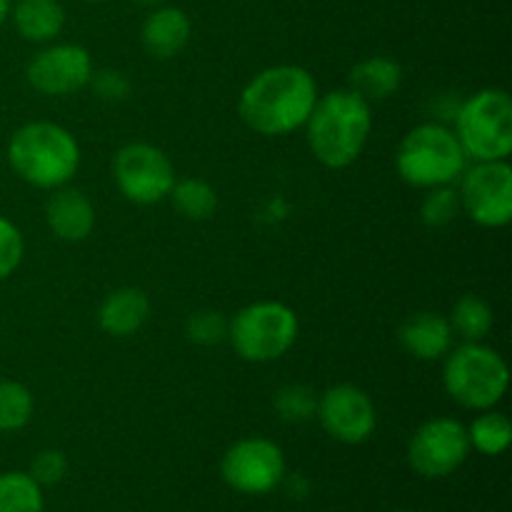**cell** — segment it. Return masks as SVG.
<instances>
[{
    "instance_id": "14",
    "label": "cell",
    "mask_w": 512,
    "mask_h": 512,
    "mask_svg": "<svg viewBox=\"0 0 512 512\" xmlns=\"http://www.w3.org/2000/svg\"><path fill=\"white\" fill-rule=\"evenodd\" d=\"M45 220L50 233L65 243H80L95 228V208L78 188H55L45 203Z\"/></svg>"
},
{
    "instance_id": "22",
    "label": "cell",
    "mask_w": 512,
    "mask_h": 512,
    "mask_svg": "<svg viewBox=\"0 0 512 512\" xmlns=\"http://www.w3.org/2000/svg\"><path fill=\"white\" fill-rule=\"evenodd\" d=\"M168 198H173L175 210L188 220H208L218 210V193L203 178L175 180Z\"/></svg>"
},
{
    "instance_id": "5",
    "label": "cell",
    "mask_w": 512,
    "mask_h": 512,
    "mask_svg": "<svg viewBox=\"0 0 512 512\" xmlns=\"http://www.w3.org/2000/svg\"><path fill=\"white\" fill-rule=\"evenodd\" d=\"M510 370L498 350L465 343L445 355V393L468 410H490L508 393Z\"/></svg>"
},
{
    "instance_id": "18",
    "label": "cell",
    "mask_w": 512,
    "mask_h": 512,
    "mask_svg": "<svg viewBox=\"0 0 512 512\" xmlns=\"http://www.w3.org/2000/svg\"><path fill=\"white\" fill-rule=\"evenodd\" d=\"M403 83V68L398 60L388 55H370L353 65L348 75V90L365 100V103H380V100L393 98Z\"/></svg>"
},
{
    "instance_id": "32",
    "label": "cell",
    "mask_w": 512,
    "mask_h": 512,
    "mask_svg": "<svg viewBox=\"0 0 512 512\" xmlns=\"http://www.w3.org/2000/svg\"><path fill=\"white\" fill-rule=\"evenodd\" d=\"M135 3H140V5H160V3H163V0H135Z\"/></svg>"
},
{
    "instance_id": "19",
    "label": "cell",
    "mask_w": 512,
    "mask_h": 512,
    "mask_svg": "<svg viewBox=\"0 0 512 512\" xmlns=\"http://www.w3.org/2000/svg\"><path fill=\"white\" fill-rule=\"evenodd\" d=\"M10 13L18 35L28 43H50L65 25V10L58 0H15Z\"/></svg>"
},
{
    "instance_id": "34",
    "label": "cell",
    "mask_w": 512,
    "mask_h": 512,
    "mask_svg": "<svg viewBox=\"0 0 512 512\" xmlns=\"http://www.w3.org/2000/svg\"><path fill=\"white\" fill-rule=\"evenodd\" d=\"M390 512H410V510H390Z\"/></svg>"
},
{
    "instance_id": "2",
    "label": "cell",
    "mask_w": 512,
    "mask_h": 512,
    "mask_svg": "<svg viewBox=\"0 0 512 512\" xmlns=\"http://www.w3.org/2000/svg\"><path fill=\"white\" fill-rule=\"evenodd\" d=\"M310 153L325 168H348L365 150L373 130V110L353 90H333L320 95L308 123Z\"/></svg>"
},
{
    "instance_id": "21",
    "label": "cell",
    "mask_w": 512,
    "mask_h": 512,
    "mask_svg": "<svg viewBox=\"0 0 512 512\" xmlns=\"http://www.w3.org/2000/svg\"><path fill=\"white\" fill-rule=\"evenodd\" d=\"M448 320L453 333H458L465 343H480L493 330V308L478 295H463L455 300Z\"/></svg>"
},
{
    "instance_id": "1",
    "label": "cell",
    "mask_w": 512,
    "mask_h": 512,
    "mask_svg": "<svg viewBox=\"0 0 512 512\" xmlns=\"http://www.w3.org/2000/svg\"><path fill=\"white\" fill-rule=\"evenodd\" d=\"M318 83L300 65L265 68L243 88L238 113L260 135H288L303 128L318 103Z\"/></svg>"
},
{
    "instance_id": "20",
    "label": "cell",
    "mask_w": 512,
    "mask_h": 512,
    "mask_svg": "<svg viewBox=\"0 0 512 512\" xmlns=\"http://www.w3.org/2000/svg\"><path fill=\"white\" fill-rule=\"evenodd\" d=\"M468 440L470 450H478L480 455L488 458H498L508 450L512 440V425L508 415L498 413V410H480L478 418L468 425Z\"/></svg>"
},
{
    "instance_id": "4",
    "label": "cell",
    "mask_w": 512,
    "mask_h": 512,
    "mask_svg": "<svg viewBox=\"0 0 512 512\" xmlns=\"http://www.w3.org/2000/svg\"><path fill=\"white\" fill-rule=\"evenodd\" d=\"M468 155L455 130L440 123H423L410 130L398 145L395 168L413 188H443L460 180Z\"/></svg>"
},
{
    "instance_id": "26",
    "label": "cell",
    "mask_w": 512,
    "mask_h": 512,
    "mask_svg": "<svg viewBox=\"0 0 512 512\" xmlns=\"http://www.w3.org/2000/svg\"><path fill=\"white\" fill-rule=\"evenodd\" d=\"M273 405L280 418L288 420V423H305L318 410V398L305 385H285V388L278 390Z\"/></svg>"
},
{
    "instance_id": "7",
    "label": "cell",
    "mask_w": 512,
    "mask_h": 512,
    "mask_svg": "<svg viewBox=\"0 0 512 512\" xmlns=\"http://www.w3.org/2000/svg\"><path fill=\"white\" fill-rule=\"evenodd\" d=\"M455 135L475 163L508 160L512 153L510 95L500 88H483L470 95L455 115Z\"/></svg>"
},
{
    "instance_id": "3",
    "label": "cell",
    "mask_w": 512,
    "mask_h": 512,
    "mask_svg": "<svg viewBox=\"0 0 512 512\" xmlns=\"http://www.w3.org/2000/svg\"><path fill=\"white\" fill-rule=\"evenodd\" d=\"M13 173L40 190L63 188L80 168V145L63 125L35 120L13 133L8 143Z\"/></svg>"
},
{
    "instance_id": "16",
    "label": "cell",
    "mask_w": 512,
    "mask_h": 512,
    "mask_svg": "<svg viewBox=\"0 0 512 512\" xmlns=\"http://www.w3.org/2000/svg\"><path fill=\"white\" fill-rule=\"evenodd\" d=\"M190 35H193V25H190L188 15L180 8L165 5L145 18L140 40H143L148 55L158 60H170L183 53L185 45L190 43Z\"/></svg>"
},
{
    "instance_id": "28",
    "label": "cell",
    "mask_w": 512,
    "mask_h": 512,
    "mask_svg": "<svg viewBox=\"0 0 512 512\" xmlns=\"http://www.w3.org/2000/svg\"><path fill=\"white\" fill-rule=\"evenodd\" d=\"M23 253H25V243L18 225L10 223L8 218L0 215V283L8 280L10 275L18 270L20 260H23Z\"/></svg>"
},
{
    "instance_id": "15",
    "label": "cell",
    "mask_w": 512,
    "mask_h": 512,
    "mask_svg": "<svg viewBox=\"0 0 512 512\" xmlns=\"http://www.w3.org/2000/svg\"><path fill=\"white\" fill-rule=\"evenodd\" d=\"M398 340L405 353L413 355L415 360L433 363V360L445 358L453 350V328H450V320L445 315L423 310V313L410 315L400 325Z\"/></svg>"
},
{
    "instance_id": "30",
    "label": "cell",
    "mask_w": 512,
    "mask_h": 512,
    "mask_svg": "<svg viewBox=\"0 0 512 512\" xmlns=\"http://www.w3.org/2000/svg\"><path fill=\"white\" fill-rule=\"evenodd\" d=\"M88 85H93L98 98L110 100V103L125 100L130 93V80L125 78L120 70H100V73H93V78H90Z\"/></svg>"
},
{
    "instance_id": "17",
    "label": "cell",
    "mask_w": 512,
    "mask_h": 512,
    "mask_svg": "<svg viewBox=\"0 0 512 512\" xmlns=\"http://www.w3.org/2000/svg\"><path fill=\"white\" fill-rule=\"evenodd\" d=\"M150 318V300L140 288H118L103 300L98 325L113 338L135 335Z\"/></svg>"
},
{
    "instance_id": "8",
    "label": "cell",
    "mask_w": 512,
    "mask_h": 512,
    "mask_svg": "<svg viewBox=\"0 0 512 512\" xmlns=\"http://www.w3.org/2000/svg\"><path fill=\"white\" fill-rule=\"evenodd\" d=\"M460 208L480 228H505L512 220V168L508 160H480L460 175Z\"/></svg>"
},
{
    "instance_id": "25",
    "label": "cell",
    "mask_w": 512,
    "mask_h": 512,
    "mask_svg": "<svg viewBox=\"0 0 512 512\" xmlns=\"http://www.w3.org/2000/svg\"><path fill=\"white\" fill-rule=\"evenodd\" d=\"M460 195L453 185H443V188H430V193L425 195L423 208V223L428 228H445V225L453 223L460 215Z\"/></svg>"
},
{
    "instance_id": "10",
    "label": "cell",
    "mask_w": 512,
    "mask_h": 512,
    "mask_svg": "<svg viewBox=\"0 0 512 512\" xmlns=\"http://www.w3.org/2000/svg\"><path fill=\"white\" fill-rule=\"evenodd\" d=\"M470 455L468 428L455 418H430L408 443V463L420 478L440 480L458 473Z\"/></svg>"
},
{
    "instance_id": "33",
    "label": "cell",
    "mask_w": 512,
    "mask_h": 512,
    "mask_svg": "<svg viewBox=\"0 0 512 512\" xmlns=\"http://www.w3.org/2000/svg\"><path fill=\"white\" fill-rule=\"evenodd\" d=\"M85 3H105V0H85Z\"/></svg>"
},
{
    "instance_id": "24",
    "label": "cell",
    "mask_w": 512,
    "mask_h": 512,
    "mask_svg": "<svg viewBox=\"0 0 512 512\" xmlns=\"http://www.w3.org/2000/svg\"><path fill=\"white\" fill-rule=\"evenodd\" d=\"M33 393L18 380H0V433L23 430L33 418Z\"/></svg>"
},
{
    "instance_id": "29",
    "label": "cell",
    "mask_w": 512,
    "mask_h": 512,
    "mask_svg": "<svg viewBox=\"0 0 512 512\" xmlns=\"http://www.w3.org/2000/svg\"><path fill=\"white\" fill-rule=\"evenodd\" d=\"M28 473L33 475V480L40 488H45V485H58L68 475V458L60 450H40L33 458V463H30Z\"/></svg>"
},
{
    "instance_id": "11",
    "label": "cell",
    "mask_w": 512,
    "mask_h": 512,
    "mask_svg": "<svg viewBox=\"0 0 512 512\" xmlns=\"http://www.w3.org/2000/svg\"><path fill=\"white\" fill-rule=\"evenodd\" d=\"M113 178L120 193L135 205L160 203L178 180L168 155L150 143L123 145L113 160Z\"/></svg>"
},
{
    "instance_id": "13",
    "label": "cell",
    "mask_w": 512,
    "mask_h": 512,
    "mask_svg": "<svg viewBox=\"0 0 512 512\" xmlns=\"http://www.w3.org/2000/svg\"><path fill=\"white\" fill-rule=\"evenodd\" d=\"M28 83L43 95H73L93 78V58L83 45H48L30 58Z\"/></svg>"
},
{
    "instance_id": "31",
    "label": "cell",
    "mask_w": 512,
    "mask_h": 512,
    "mask_svg": "<svg viewBox=\"0 0 512 512\" xmlns=\"http://www.w3.org/2000/svg\"><path fill=\"white\" fill-rule=\"evenodd\" d=\"M8 15H10V0H0V25L5 23Z\"/></svg>"
},
{
    "instance_id": "12",
    "label": "cell",
    "mask_w": 512,
    "mask_h": 512,
    "mask_svg": "<svg viewBox=\"0 0 512 512\" xmlns=\"http://www.w3.org/2000/svg\"><path fill=\"white\" fill-rule=\"evenodd\" d=\"M315 415L325 433L345 445L365 443L378 425V413H375L370 395L350 383H340L325 390L318 398Z\"/></svg>"
},
{
    "instance_id": "9",
    "label": "cell",
    "mask_w": 512,
    "mask_h": 512,
    "mask_svg": "<svg viewBox=\"0 0 512 512\" xmlns=\"http://www.w3.org/2000/svg\"><path fill=\"white\" fill-rule=\"evenodd\" d=\"M220 478L240 495H268L285 480V455L268 438H243L225 450Z\"/></svg>"
},
{
    "instance_id": "23",
    "label": "cell",
    "mask_w": 512,
    "mask_h": 512,
    "mask_svg": "<svg viewBox=\"0 0 512 512\" xmlns=\"http://www.w3.org/2000/svg\"><path fill=\"white\" fill-rule=\"evenodd\" d=\"M43 488L23 470L0 473V512H43Z\"/></svg>"
},
{
    "instance_id": "6",
    "label": "cell",
    "mask_w": 512,
    "mask_h": 512,
    "mask_svg": "<svg viewBox=\"0 0 512 512\" xmlns=\"http://www.w3.org/2000/svg\"><path fill=\"white\" fill-rule=\"evenodd\" d=\"M298 315L278 300L245 305L228 320V340L248 363H273L283 358L298 340Z\"/></svg>"
},
{
    "instance_id": "27",
    "label": "cell",
    "mask_w": 512,
    "mask_h": 512,
    "mask_svg": "<svg viewBox=\"0 0 512 512\" xmlns=\"http://www.w3.org/2000/svg\"><path fill=\"white\" fill-rule=\"evenodd\" d=\"M185 335L198 345H218L228 338V320L213 310L190 315L185 323Z\"/></svg>"
}]
</instances>
